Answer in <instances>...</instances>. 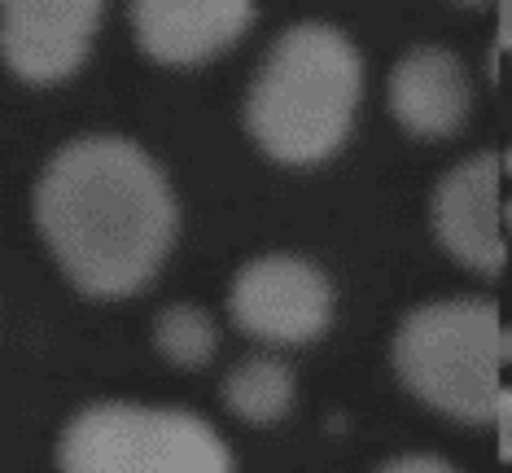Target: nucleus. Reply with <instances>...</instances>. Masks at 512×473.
Segmentation results:
<instances>
[{
    "label": "nucleus",
    "instance_id": "1a4fd4ad",
    "mask_svg": "<svg viewBox=\"0 0 512 473\" xmlns=\"http://www.w3.org/2000/svg\"><path fill=\"white\" fill-rule=\"evenodd\" d=\"M390 110L416 136H451L473 110V84L451 49L421 44L394 66Z\"/></svg>",
    "mask_w": 512,
    "mask_h": 473
},
{
    "label": "nucleus",
    "instance_id": "9b49d317",
    "mask_svg": "<svg viewBox=\"0 0 512 473\" xmlns=\"http://www.w3.org/2000/svg\"><path fill=\"white\" fill-rule=\"evenodd\" d=\"M154 346L162 351V360H171L176 368H202V364H211V355L219 346V329H215L211 311H202L197 303H171L158 311Z\"/></svg>",
    "mask_w": 512,
    "mask_h": 473
},
{
    "label": "nucleus",
    "instance_id": "0eeeda50",
    "mask_svg": "<svg viewBox=\"0 0 512 473\" xmlns=\"http://www.w3.org/2000/svg\"><path fill=\"white\" fill-rule=\"evenodd\" d=\"M101 14L97 0H9L0 5V57L27 84L71 79L92 53Z\"/></svg>",
    "mask_w": 512,
    "mask_h": 473
},
{
    "label": "nucleus",
    "instance_id": "f03ea898",
    "mask_svg": "<svg viewBox=\"0 0 512 473\" xmlns=\"http://www.w3.org/2000/svg\"><path fill=\"white\" fill-rule=\"evenodd\" d=\"M364 62L333 22H294L267 49L246 97V128L276 163H320L351 136Z\"/></svg>",
    "mask_w": 512,
    "mask_h": 473
},
{
    "label": "nucleus",
    "instance_id": "7ed1b4c3",
    "mask_svg": "<svg viewBox=\"0 0 512 473\" xmlns=\"http://www.w3.org/2000/svg\"><path fill=\"white\" fill-rule=\"evenodd\" d=\"M508 329L486 298H438L407 311L394 333L403 386L456 421L508 417Z\"/></svg>",
    "mask_w": 512,
    "mask_h": 473
},
{
    "label": "nucleus",
    "instance_id": "20e7f679",
    "mask_svg": "<svg viewBox=\"0 0 512 473\" xmlns=\"http://www.w3.org/2000/svg\"><path fill=\"white\" fill-rule=\"evenodd\" d=\"M62 473H237L228 443L184 408L92 403L57 438Z\"/></svg>",
    "mask_w": 512,
    "mask_h": 473
},
{
    "label": "nucleus",
    "instance_id": "39448f33",
    "mask_svg": "<svg viewBox=\"0 0 512 473\" xmlns=\"http://www.w3.org/2000/svg\"><path fill=\"white\" fill-rule=\"evenodd\" d=\"M228 311L237 329L259 342H311L333 320V285L316 263L298 255H259L232 276Z\"/></svg>",
    "mask_w": 512,
    "mask_h": 473
},
{
    "label": "nucleus",
    "instance_id": "423d86ee",
    "mask_svg": "<svg viewBox=\"0 0 512 473\" xmlns=\"http://www.w3.org/2000/svg\"><path fill=\"white\" fill-rule=\"evenodd\" d=\"M504 167V154H473L434 189V233L473 272H499L508 263Z\"/></svg>",
    "mask_w": 512,
    "mask_h": 473
},
{
    "label": "nucleus",
    "instance_id": "f257e3e1",
    "mask_svg": "<svg viewBox=\"0 0 512 473\" xmlns=\"http://www.w3.org/2000/svg\"><path fill=\"white\" fill-rule=\"evenodd\" d=\"M176 193L127 136H79L36 184V224L62 272L92 298H127L154 281L176 241Z\"/></svg>",
    "mask_w": 512,
    "mask_h": 473
},
{
    "label": "nucleus",
    "instance_id": "9d476101",
    "mask_svg": "<svg viewBox=\"0 0 512 473\" xmlns=\"http://www.w3.org/2000/svg\"><path fill=\"white\" fill-rule=\"evenodd\" d=\"M294 368L276 355H254L241 360L232 373L224 377V403L232 417L250 421V425H276L294 408Z\"/></svg>",
    "mask_w": 512,
    "mask_h": 473
},
{
    "label": "nucleus",
    "instance_id": "f8f14e48",
    "mask_svg": "<svg viewBox=\"0 0 512 473\" xmlns=\"http://www.w3.org/2000/svg\"><path fill=\"white\" fill-rule=\"evenodd\" d=\"M381 473H456V465H447V460H438V456H399Z\"/></svg>",
    "mask_w": 512,
    "mask_h": 473
},
{
    "label": "nucleus",
    "instance_id": "6e6552de",
    "mask_svg": "<svg viewBox=\"0 0 512 473\" xmlns=\"http://www.w3.org/2000/svg\"><path fill=\"white\" fill-rule=\"evenodd\" d=\"M136 44L167 66H193L232 49L254 27L250 0H136Z\"/></svg>",
    "mask_w": 512,
    "mask_h": 473
}]
</instances>
